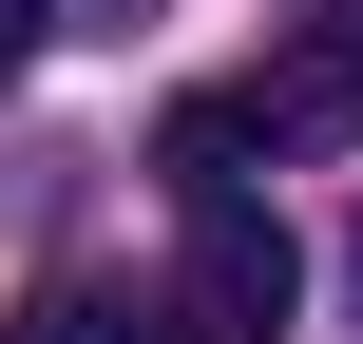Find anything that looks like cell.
Returning <instances> with one entry per match:
<instances>
[{"label":"cell","instance_id":"1","mask_svg":"<svg viewBox=\"0 0 363 344\" xmlns=\"http://www.w3.org/2000/svg\"><path fill=\"white\" fill-rule=\"evenodd\" d=\"M287 306H306V249H287V211H268V192H191L172 326H191V344H287Z\"/></svg>","mask_w":363,"mask_h":344},{"label":"cell","instance_id":"2","mask_svg":"<svg viewBox=\"0 0 363 344\" xmlns=\"http://www.w3.org/2000/svg\"><path fill=\"white\" fill-rule=\"evenodd\" d=\"M249 115H268V153H306V134H363V0H325L268 77H249Z\"/></svg>","mask_w":363,"mask_h":344},{"label":"cell","instance_id":"3","mask_svg":"<svg viewBox=\"0 0 363 344\" xmlns=\"http://www.w3.org/2000/svg\"><path fill=\"white\" fill-rule=\"evenodd\" d=\"M0 344H191L153 287H96V268H57V287H19V326Z\"/></svg>","mask_w":363,"mask_h":344},{"label":"cell","instance_id":"4","mask_svg":"<svg viewBox=\"0 0 363 344\" xmlns=\"http://www.w3.org/2000/svg\"><path fill=\"white\" fill-rule=\"evenodd\" d=\"M57 38V0H0V96H19V57Z\"/></svg>","mask_w":363,"mask_h":344},{"label":"cell","instance_id":"5","mask_svg":"<svg viewBox=\"0 0 363 344\" xmlns=\"http://www.w3.org/2000/svg\"><path fill=\"white\" fill-rule=\"evenodd\" d=\"M57 19H96V38H115V19H153V0H57Z\"/></svg>","mask_w":363,"mask_h":344},{"label":"cell","instance_id":"6","mask_svg":"<svg viewBox=\"0 0 363 344\" xmlns=\"http://www.w3.org/2000/svg\"><path fill=\"white\" fill-rule=\"evenodd\" d=\"M345 306H363V230H345Z\"/></svg>","mask_w":363,"mask_h":344}]
</instances>
